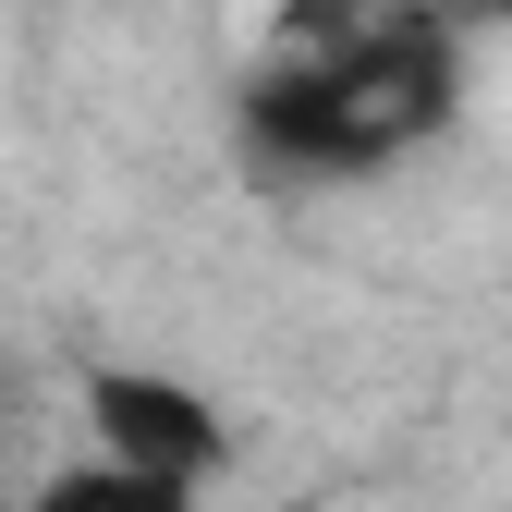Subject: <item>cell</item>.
<instances>
[{
  "instance_id": "6da1fadb",
  "label": "cell",
  "mask_w": 512,
  "mask_h": 512,
  "mask_svg": "<svg viewBox=\"0 0 512 512\" xmlns=\"http://www.w3.org/2000/svg\"><path fill=\"white\" fill-rule=\"evenodd\" d=\"M452 110H464V49H452V25L317 37V49H269V61H256L244 147L269 159V171H293V183H342V171L415 159Z\"/></svg>"
},
{
  "instance_id": "7a4b0ae2",
  "label": "cell",
  "mask_w": 512,
  "mask_h": 512,
  "mask_svg": "<svg viewBox=\"0 0 512 512\" xmlns=\"http://www.w3.org/2000/svg\"><path fill=\"white\" fill-rule=\"evenodd\" d=\"M86 452L122 476H171V488H208L232 464V415L171 366H86Z\"/></svg>"
},
{
  "instance_id": "3957f363",
  "label": "cell",
  "mask_w": 512,
  "mask_h": 512,
  "mask_svg": "<svg viewBox=\"0 0 512 512\" xmlns=\"http://www.w3.org/2000/svg\"><path fill=\"white\" fill-rule=\"evenodd\" d=\"M25 512H196V488H171V476H122V464H61Z\"/></svg>"
},
{
  "instance_id": "277c9868",
  "label": "cell",
  "mask_w": 512,
  "mask_h": 512,
  "mask_svg": "<svg viewBox=\"0 0 512 512\" xmlns=\"http://www.w3.org/2000/svg\"><path fill=\"white\" fill-rule=\"evenodd\" d=\"M476 13H500V25H512V0H476Z\"/></svg>"
},
{
  "instance_id": "5b68a950",
  "label": "cell",
  "mask_w": 512,
  "mask_h": 512,
  "mask_svg": "<svg viewBox=\"0 0 512 512\" xmlns=\"http://www.w3.org/2000/svg\"><path fill=\"white\" fill-rule=\"evenodd\" d=\"M0 512H25V500H0Z\"/></svg>"
}]
</instances>
